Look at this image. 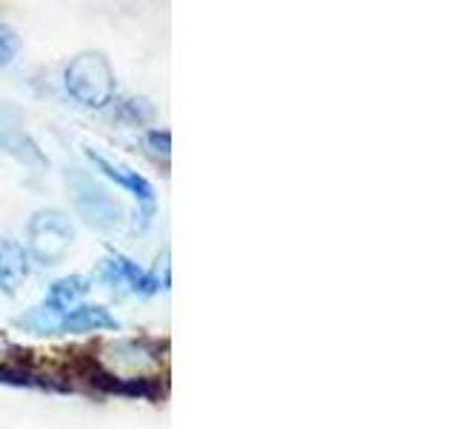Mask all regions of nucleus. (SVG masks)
<instances>
[{
	"instance_id": "nucleus-1",
	"label": "nucleus",
	"mask_w": 457,
	"mask_h": 429,
	"mask_svg": "<svg viewBox=\"0 0 457 429\" xmlns=\"http://www.w3.org/2000/svg\"><path fill=\"white\" fill-rule=\"evenodd\" d=\"M63 89L86 109H106L118 95V78L104 52H80L63 69Z\"/></svg>"
},
{
	"instance_id": "nucleus-2",
	"label": "nucleus",
	"mask_w": 457,
	"mask_h": 429,
	"mask_svg": "<svg viewBox=\"0 0 457 429\" xmlns=\"http://www.w3.org/2000/svg\"><path fill=\"white\" fill-rule=\"evenodd\" d=\"M75 247V223L61 209H37L26 223V252L40 266H57Z\"/></svg>"
},
{
	"instance_id": "nucleus-3",
	"label": "nucleus",
	"mask_w": 457,
	"mask_h": 429,
	"mask_svg": "<svg viewBox=\"0 0 457 429\" xmlns=\"http://www.w3.org/2000/svg\"><path fill=\"white\" fill-rule=\"evenodd\" d=\"M71 204H75L78 214L97 232H114L123 223V206L100 186L89 172L71 169L66 175Z\"/></svg>"
},
{
	"instance_id": "nucleus-4",
	"label": "nucleus",
	"mask_w": 457,
	"mask_h": 429,
	"mask_svg": "<svg viewBox=\"0 0 457 429\" xmlns=\"http://www.w3.org/2000/svg\"><path fill=\"white\" fill-rule=\"evenodd\" d=\"M104 355H95L100 366L109 369L112 375L137 378V375H154V369L163 366V347L154 338H120L106 343Z\"/></svg>"
},
{
	"instance_id": "nucleus-5",
	"label": "nucleus",
	"mask_w": 457,
	"mask_h": 429,
	"mask_svg": "<svg viewBox=\"0 0 457 429\" xmlns=\"http://www.w3.org/2000/svg\"><path fill=\"white\" fill-rule=\"evenodd\" d=\"M86 157H89V164L95 166L97 175H104L106 181L118 183L123 192H129L140 206V229H146L154 218V209H157V195H154V186L149 178H143L137 169L126 166L120 161H114V157H106L104 152L97 149H86Z\"/></svg>"
},
{
	"instance_id": "nucleus-6",
	"label": "nucleus",
	"mask_w": 457,
	"mask_h": 429,
	"mask_svg": "<svg viewBox=\"0 0 457 429\" xmlns=\"http://www.w3.org/2000/svg\"><path fill=\"white\" fill-rule=\"evenodd\" d=\"M97 278L114 286V290L129 292V295H140V298H149V295H157L161 290H166L163 286L166 281H161V275L140 269L135 261H129L126 255L114 252V249H109V255L100 261Z\"/></svg>"
},
{
	"instance_id": "nucleus-7",
	"label": "nucleus",
	"mask_w": 457,
	"mask_h": 429,
	"mask_svg": "<svg viewBox=\"0 0 457 429\" xmlns=\"http://www.w3.org/2000/svg\"><path fill=\"white\" fill-rule=\"evenodd\" d=\"M120 329V321L100 304H80L63 315L61 335H89V332H114Z\"/></svg>"
},
{
	"instance_id": "nucleus-8",
	"label": "nucleus",
	"mask_w": 457,
	"mask_h": 429,
	"mask_svg": "<svg viewBox=\"0 0 457 429\" xmlns=\"http://www.w3.org/2000/svg\"><path fill=\"white\" fill-rule=\"evenodd\" d=\"M29 278V252L21 240L0 238V292L18 295L23 281Z\"/></svg>"
},
{
	"instance_id": "nucleus-9",
	"label": "nucleus",
	"mask_w": 457,
	"mask_h": 429,
	"mask_svg": "<svg viewBox=\"0 0 457 429\" xmlns=\"http://www.w3.org/2000/svg\"><path fill=\"white\" fill-rule=\"evenodd\" d=\"M92 290V278L89 275H66V278H57L52 286L46 298H43V304L52 307L54 312H71L78 309L83 304L86 292Z\"/></svg>"
},
{
	"instance_id": "nucleus-10",
	"label": "nucleus",
	"mask_w": 457,
	"mask_h": 429,
	"mask_svg": "<svg viewBox=\"0 0 457 429\" xmlns=\"http://www.w3.org/2000/svg\"><path fill=\"white\" fill-rule=\"evenodd\" d=\"M61 321H63V312H54L46 304H37V307H29L23 315H18L12 324L18 326L21 332L37 335V338H52V335H61Z\"/></svg>"
},
{
	"instance_id": "nucleus-11",
	"label": "nucleus",
	"mask_w": 457,
	"mask_h": 429,
	"mask_svg": "<svg viewBox=\"0 0 457 429\" xmlns=\"http://www.w3.org/2000/svg\"><path fill=\"white\" fill-rule=\"evenodd\" d=\"M0 149L14 155L23 164H46V157L40 155V149L29 140L26 132H21V129H6V132H0Z\"/></svg>"
},
{
	"instance_id": "nucleus-12",
	"label": "nucleus",
	"mask_w": 457,
	"mask_h": 429,
	"mask_svg": "<svg viewBox=\"0 0 457 429\" xmlns=\"http://www.w3.org/2000/svg\"><path fill=\"white\" fill-rule=\"evenodd\" d=\"M143 143H146V149L157 157V161H169L171 155V132L169 129H149L146 135H143Z\"/></svg>"
},
{
	"instance_id": "nucleus-13",
	"label": "nucleus",
	"mask_w": 457,
	"mask_h": 429,
	"mask_svg": "<svg viewBox=\"0 0 457 429\" xmlns=\"http://www.w3.org/2000/svg\"><path fill=\"white\" fill-rule=\"evenodd\" d=\"M21 52V38L12 26L0 23V69H6L14 63V57Z\"/></svg>"
},
{
	"instance_id": "nucleus-14",
	"label": "nucleus",
	"mask_w": 457,
	"mask_h": 429,
	"mask_svg": "<svg viewBox=\"0 0 457 429\" xmlns=\"http://www.w3.org/2000/svg\"><path fill=\"white\" fill-rule=\"evenodd\" d=\"M114 104H118V100H114ZM140 104H143V100H120L118 114H120V118H126V121H135V123L146 121L152 112H140Z\"/></svg>"
},
{
	"instance_id": "nucleus-15",
	"label": "nucleus",
	"mask_w": 457,
	"mask_h": 429,
	"mask_svg": "<svg viewBox=\"0 0 457 429\" xmlns=\"http://www.w3.org/2000/svg\"><path fill=\"white\" fill-rule=\"evenodd\" d=\"M9 349H12V343L4 335H0V355H9Z\"/></svg>"
}]
</instances>
